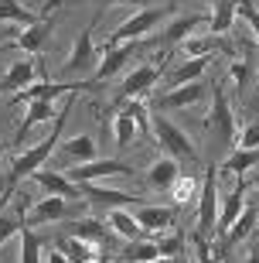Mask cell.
I'll list each match as a JSON object with an SVG mask.
<instances>
[{
	"mask_svg": "<svg viewBox=\"0 0 259 263\" xmlns=\"http://www.w3.org/2000/svg\"><path fill=\"white\" fill-rule=\"evenodd\" d=\"M140 48H147V41H140V38L119 41V45H103V62H99L96 76H92V86H99V82H106V79H113Z\"/></svg>",
	"mask_w": 259,
	"mask_h": 263,
	"instance_id": "cell-4",
	"label": "cell"
},
{
	"mask_svg": "<svg viewBox=\"0 0 259 263\" xmlns=\"http://www.w3.org/2000/svg\"><path fill=\"white\" fill-rule=\"evenodd\" d=\"M136 167L133 164H123V161H109V157H103V161H86V164H78L75 171H68V178L72 181H96V178H106V175H133Z\"/></svg>",
	"mask_w": 259,
	"mask_h": 263,
	"instance_id": "cell-8",
	"label": "cell"
},
{
	"mask_svg": "<svg viewBox=\"0 0 259 263\" xmlns=\"http://www.w3.org/2000/svg\"><path fill=\"white\" fill-rule=\"evenodd\" d=\"M109 226H113V233L123 236V239H136V236H140L136 215H130L126 209H113V212H109Z\"/></svg>",
	"mask_w": 259,
	"mask_h": 263,
	"instance_id": "cell-27",
	"label": "cell"
},
{
	"mask_svg": "<svg viewBox=\"0 0 259 263\" xmlns=\"http://www.w3.org/2000/svg\"><path fill=\"white\" fill-rule=\"evenodd\" d=\"M62 151H65L68 161H75V164H86V161H96V140L89 134H78L72 137L68 144H62Z\"/></svg>",
	"mask_w": 259,
	"mask_h": 263,
	"instance_id": "cell-21",
	"label": "cell"
},
{
	"mask_svg": "<svg viewBox=\"0 0 259 263\" xmlns=\"http://www.w3.org/2000/svg\"><path fill=\"white\" fill-rule=\"evenodd\" d=\"M171 7H174V4H167V7H161V4H154V7H144L140 14H133L130 21H123V24H119V28L109 34V41H106V45H119V41H130V38H144V34L154 28L157 21H164L167 14H171Z\"/></svg>",
	"mask_w": 259,
	"mask_h": 263,
	"instance_id": "cell-5",
	"label": "cell"
},
{
	"mask_svg": "<svg viewBox=\"0 0 259 263\" xmlns=\"http://www.w3.org/2000/svg\"><path fill=\"white\" fill-rule=\"evenodd\" d=\"M0 21H17V24L28 28V24H34L38 17H34L31 10H24L17 0H0Z\"/></svg>",
	"mask_w": 259,
	"mask_h": 263,
	"instance_id": "cell-33",
	"label": "cell"
},
{
	"mask_svg": "<svg viewBox=\"0 0 259 263\" xmlns=\"http://www.w3.org/2000/svg\"><path fill=\"white\" fill-rule=\"evenodd\" d=\"M99 62H103V48H96V45H92V28H86V31H78L75 48H72L68 62L62 65V76H65V79L86 76V72L99 68Z\"/></svg>",
	"mask_w": 259,
	"mask_h": 263,
	"instance_id": "cell-3",
	"label": "cell"
},
{
	"mask_svg": "<svg viewBox=\"0 0 259 263\" xmlns=\"http://www.w3.org/2000/svg\"><path fill=\"white\" fill-rule=\"evenodd\" d=\"M235 10H239L242 17L249 21V28L256 31V38H259V10L252 7V0H235Z\"/></svg>",
	"mask_w": 259,
	"mask_h": 263,
	"instance_id": "cell-37",
	"label": "cell"
},
{
	"mask_svg": "<svg viewBox=\"0 0 259 263\" xmlns=\"http://www.w3.org/2000/svg\"><path fill=\"white\" fill-rule=\"evenodd\" d=\"M123 109L130 113V117H133V123H136L140 130H144V134H150V113H147V106H144V103H136V99H126V103H123Z\"/></svg>",
	"mask_w": 259,
	"mask_h": 263,
	"instance_id": "cell-36",
	"label": "cell"
},
{
	"mask_svg": "<svg viewBox=\"0 0 259 263\" xmlns=\"http://www.w3.org/2000/svg\"><path fill=\"white\" fill-rule=\"evenodd\" d=\"M205 127L218 137L222 147H235V117H232V106H229V96L218 82H211V113L205 120Z\"/></svg>",
	"mask_w": 259,
	"mask_h": 263,
	"instance_id": "cell-2",
	"label": "cell"
},
{
	"mask_svg": "<svg viewBox=\"0 0 259 263\" xmlns=\"http://www.w3.org/2000/svg\"><path fill=\"white\" fill-rule=\"evenodd\" d=\"M113 130H116V147H119V151H126V147L133 144V137H136V123H133V117H130L126 109H119V113H116Z\"/></svg>",
	"mask_w": 259,
	"mask_h": 263,
	"instance_id": "cell-30",
	"label": "cell"
},
{
	"mask_svg": "<svg viewBox=\"0 0 259 263\" xmlns=\"http://www.w3.org/2000/svg\"><path fill=\"white\" fill-rule=\"evenodd\" d=\"M232 17H235V0H215V17L208 21L211 34H229Z\"/></svg>",
	"mask_w": 259,
	"mask_h": 263,
	"instance_id": "cell-28",
	"label": "cell"
},
{
	"mask_svg": "<svg viewBox=\"0 0 259 263\" xmlns=\"http://www.w3.org/2000/svg\"><path fill=\"white\" fill-rule=\"evenodd\" d=\"M41 246H45V239H41V236L31 229V222L24 219V222H21V260L24 263H38Z\"/></svg>",
	"mask_w": 259,
	"mask_h": 263,
	"instance_id": "cell-24",
	"label": "cell"
},
{
	"mask_svg": "<svg viewBox=\"0 0 259 263\" xmlns=\"http://www.w3.org/2000/svg\"><path fill=\"white\" fill-rule=\"evenodd\" d=\"M215 202H218V181H215V167H208L202 181V195H198V233L202 236L215 233Z\"/></svg>",
	"mask_w": 259,
	"mask_h": 263,
	"instance_id": "cell-7",
	"label": "cell"
},
{
	"mask_svg": "<svg viewBox=\"0 0 259 263\" xmlns=\"http://www.w3.org/2000/svg\"><path fill=\"white\" fill-rule=\"evenodd\" d=\"M157 246H161V256H164V260H174V256L181 253V236H167V239H157Z\"/></svg>",
	"mask_w": 259,
	"mask_h": 263,
	"instance_id": "cell-38",
	"label": "cell"
},
{
	"mask_svg": "<svg viewBox=\"0 0 259 263\" xmlns=\"http://www.w3.org/2000/svg\"><path fill=\"white\" fill-rule=\"evenodd\" d=\"M72 109H75V99H68V106L62 109L55 117V127H51V134L45 137V140H38V144L31 147V151H21L17 157H14V164H10V178H7V195H10V188L17 185L24 175H31V171H38L45 161H48V154L55 151V144L62 140V127H65V120L72 117Z\"/></svg>",
	"mask_w": 259,
	"mask_h": 263,
	"instance_id": "cell-1",
	"label": "cell"
},
{
	"mask_svg": "<svg viewBox=\"0 0 259 263\" xmlns=\"http://www.w3.org/2000/svg\"><path fill=\"white\" fill-rule=\"evenodd\" d=\"M194 195H198V181H194V178H174V185H171L174 205H188Z\"/></svg>",
	"mask_w": 259,
	"mask_h": 263,
	"instance_id": "cell-34",
	"label": "cell"
},
{
	"mask_svg": "<svg viewBox=\"0 0 259 263\" xmlns=\"http://www.w3.org/2000/svg\"><path fill=\"white\" fill-rule=\"evenodd\" d=\"M205 21H208V17H202V14H194V17H177L174 24H167L161 34L144 38V41H147V48H171V45H181V41L188 38L198 24H205Z\"/></svg>",
	"mask_w": 259,
	"mask_h": 263,
	"instance_id": "cell-9",
	"label": "cell"
},
{
	"mask_svg": "<svg viewBox=\"0 0 259 263\" xmlns=\"http://www.w3.org/2000/svg\"><path fill=\"white\" fill-rule=\"evenodd\" d=\"M252 164H259V147H235V151L229 154V161L222 164V171L239 175V171H249Z\"/></svg>",
	"mask_w": 259,
	"mask_h": 263,
	"instance_id": "cell-26",
	"label": "cell"
},
{
	"mask_svg": "<svg viewBox=\"0 0 259 263\" xmlns=\"http://www.w3.org/2000/svg\"><path fill=\"white\" fill-rule=\"evenodd\" d=\"M48 120H55V109H51V99H31L28 103V117H24V123L17 127V137L14 140H24L28 137L31 127H38V123H48Z\"/></svg>",
	"mask_w": 259,
	"mask_h": 263,
	"instance_id": "cell-18",
	"label": "cell"
},
{
	"mask_svg": "<svg viewBox=\"0 0 259 263\" xmlns=\"http://www.w3.org/2000/svg\"><path fill=\"white\" fill-rule=\"evenodd\" d=\"M246 72H249V68H246V62H235V65H232V79H235V82H246Z\"/></svg>",
	"mask_w": 259,
	"mask_h": 263,
	"instance_id": "cell-41",
	"label": "cell"
},
{
	"mask_svg": "<svg viewBox=\"0 0 259 263\" xmlns=\"http://www.w3.org/2000/svg\"><path fill=\"white\" fill-rule=\"evenodd\" d=\"M136 222H140V229H147V233H164V229H171V226H174V212H171V209L140 205V212H136Z\"/></svg>",
	"mask_w": 259,
	"mask_h": 263,
	"instance_id": "cell-19",
	"label": "cell"
},
{
	"mask_svg": "<svg viewBox=\"0 0 259 263\" xmlns=\"http://www.w3.org/2000/svg\"><path fill=\"white\" fill-rule=\"evenodd\" d=\"M51 34V17H38L34 24H28V31L24 34H17V38H10L7 45L10 48H24V51H38L45 41H48Z\"/></svg>",
	"mask_w": 259,
	"mask_h": 263,
	"instance_id": "cell-15",
	"label": "cell"
},
{
	"mask_svg": "<svg viewBox=\"0 0 259 263\" xmlns=\"http://www.w3.org/2000/svg\"><path fill=\"white\" fill-rule=\"evenodd\" d=\"M72 236H82V239H89V243H103L106 239V226L99 222V219H82V222H75Z\"/></svg>",
	"mask_w": 259,
	"mask_h": 263,
	"instance_id": "cell-35",
	"label": "cell"
},
{
	"mask_svg": "<svg viewBox=\"0 0 259 263\" xmlns=\"http://www.w3.org/2000/svg\"><path fill=\"white\" fill-rule=\"evenodd\" d=\"M205 68H208V55H194V59H184L181 65H177L171 76H167V89H177V86H184V82H194V79H202Z\"/></svg>",
	"mask_w": 259,
	"mask_h": 263,
	"instance_id": "cell-17",
	"label": "cell"
},
{
	"mask_svg": "<svg viewBox=\"0 0 259 263\" xmlns=\"http://www.w3.org/2000/svg\"><path fill=\"white\" fill-rule=\"evenodd\" d=\"M150 130L157 134V144L167 151L171 157H188V161H194V147H191V140H188V134H184L181 127H174L167 117H150Z\"/></svg>",
	"mask_w": 259,
	"mask_h": 263,
	"instance_id": "cell-6",
	"label": "cell"
},
{
	"mask_svg": "<svg viewBox=\"0 0 259 263\" xmlns=\"http://www.w3.org/2000/svg\"><path fill=\"white\" fill-rule=\"evenodd\" d=\"M82 185V198H89L99 209H126V205H140V195H123V192H109V188H99L92 181H78Z\"/></svg>",
	"mask_w": 259,
	"mask_h": 263,
	"instance_id": "cell-11",
	"label": "cell"
},
{
	"mask_svg": "<svg viewBox=\"0 0 259 263\" xmlns=\"http://www.w3.org/2000/svg\"><path fill=\"white\" fill-rule=\"evenodd\" d=\"M235 147H259V123H249V127L242 130V137H239Z\"/></svg>",
	"mask_w": 259,
	"mask_h": 263,
	"instance_id": "cell-39",
	"label": "cell"
},
{
	"mask_svg": "<svg viewBox=\"0 0 259 263\" xmlns=\"http://www.w3.org/2000/svg\"><path fill=\"white\" fill-rule=\"evenodd\" d=\"M157 79H161V68H154V65H140L133 72V76L123 82V89L116 92V106H123L126 99H136V96H144L147 89H154L157 86Z\"/></svg>",
	"mask_w": 259,
	"mask_h": 263,
	"instance_id": "cell-10",
	"label": "cell"
},
{
	"mask_svg": "<svg viewBox=\"0 0 259 263\" xmlns=\"http://www.w3.org/2000/svg\"><path fill=\"white\" fill-rule=\"evenodd\" d=\"M242 209H246V185L239 181V185L232 188V195L225 198V209H222V215H218V226H215V233H222V236L229 233V226L239 219Z\"/></svg>",
	"mask_w": 259,
	"mask_h": 263,
	"instance_id": "cell-20",
	"label": "cell"
},
{
	"mask_svg": "<svg viewBox=\"0 0 259 263\" xmlns=\"http://www.w3.org/2000/svg\"><path fill=\"white\" fill-rule=\"evenodd\" d=\"M259 215V202L256 198H246V209L239 212V219L229 226V233H225V243H222V250H232V246L239 243V239H246V236L252 233V222H256Z\"/></svg>",
	"mask_w": 259,
	"mask_h": 263,
	"instance_id": "cell-14",
	"label": "cell"
},
{
	"mask_svg": "<svg viewBox=\"0 0 259 263\" xmlns=\"http://www.w3.org/2000/svg\"><path fill=\"white\" fill-rule=\"evenodd\" d=\"M174 178H177V164H174V157H161V161H154V167H150V185L154 188H171Z\"/></svg>",
	"mask_w": 259,
	"mask_h": 263,
	"instance_id": "cell-29",
	"label": "cell"
},
{
	"mask_svg": "<svg viewBox=\"0 0 259 263\" xmlns=\"http://www.w3.org/2000/svg\"><path fill=\"white\" fill-rule=\"evenodd\" d=\"M4 151H7V144H0V154H4Z\"/></svg>",
	"mask_w": 259,
	"mask_h": 263,
	"instance_id": "cell-42",
	"label": "cell"
},
{
	"mask_svg": "<svg viewBox=\"0 0 259 263\" xmlns=\"http://www.w3.org/2000/svg\"><path fill=\"white\" fill-rule=\"evenodd\" d=\"M28 215V195H21V205H17V215H0V243L10 239L14 233H21V222Z\"/></svg>",
	"mask_w": 259,
	"mask_h": 263,
	"instance_id": "cell-32",
	"label": "cell"
},
{
	"mask_svg": "<svg viewBox=\"0 0 259 263\" xmlns=\"http://www.w3.org/2000/svg\"><path fill=\"white\" fill-rule=\"evenodd\" d=\"M34 72H38V65H34V62H17L7 76L0 79V92H7V89H24L31 79H34Z\"/></svg>",
	"mask_w": 259,
	"mask_h": 263,
	"instance_id": "cell-22",
	"label": "cell"
},
{
	"mask_svg": "<svg viewBox=\"0 0 259 263\" xmlns=\"http://www.w3.org/2000/svg\"><path fill=\"white\" fill-rule=\"evenodd\" d=\"M181 51L188 55V59H194V55H211V51H232V48H229V45H225L222 38H191V34H188V38L181 41Z\"/></svg>",
	"mask_w": 259,
	"mask_h": 263,
	"instance_id": "cell-23",
	"label": "cell"
},
{
	"mask_svg": "<svg viewBox=\"0 0 259 263\" xmlns=\"http://www.w3.org/2000/svg\"><path fill=\"white\" fill-rule=\"evenodd\" d=\"M24 219H28L31 226H45V222H55V219H65V198H62V195L41 198L34 209H28Z\"/></svg>",
	"mask_w": 259,
	"mask_h": 263,
	"instance_id": "cell-16",
	"label": "cell"
},
{
	"mask_svg": "<svg viewBox=\"0 0 259 263\" xmlns=\"http://www.w3.org/2000/svg\"><path fill=\"white\" fill-rule=\"evenodd\" d=\"M31 178L38 181L48 195H62V198H82V185H75L68 175H58V171H48V167H38L31 171Z\"/></svg>",
	"mask_w": 259,
	"mask_h": 263,
	"instance_id": "cell-12",
	"label": "cell"
},
{
	"mask_svg": "<svg viewBox=\"0 0 259 263\" xmlns=\"http://www.w3.org/2000/svg\"><path fill=\"white\" fill-rule=\"evenodd\" d=\"M116 260H123V263H140V260H164L161 256V246L154 243H136V239H130V246H126L123 253L116 256Z\"/></svg>",
	"mask_w": 259,
	"mask_h": 263,
	"instance_id": "cell-25",
	"label": "cell"
},
{
	"mask_svg": "<svg viewBox=\"0 0 259 263\" xmlns=\"http://www.w3.org/2000/svg\"><path fill=\"white\" fill-rule=\"evenodd\" d=\"M205 92H208V86L194 79V82H184V86L171 89V92H164L157 106H161V109H184V106H194L198 99H205Z\"/></svg>",
	"mask_w": 259,
	"mask_h": 263,
	"instance_id": "cell-13",
	"label": "cell"
},
{
	"mask_svg": "<svg viewBox=\"0 0 259 263\" xmlns=\"http://www.w3.org/2000/svg\"><path fill=\"white\" fill-rule=\"evenodd\" d=\"M68 250V260H78V263H89V260H99L96 253V243H89V239H82V236H72L65 243Z\"/></svg>",
	"mask_w": 259,
	"mask_h": 263,
	"instance_id": "cell-31",
	"label": "cell"
},
{
	"mask_svg": "<svg viewBox=\"0 0 259 263\" xmlns=\"http://www.w3.org/2000/svg\"><path fill=\"white\" fill-rule=\"evenodd\" d=\"M99 7H113V4H133V7H154L157 0H96Z\"/></svg>",
	"mask_w": 259,
	"mask_h": 263,
	"instance_id": "cell-40",
	"label": "cell"
}]
</instances>
